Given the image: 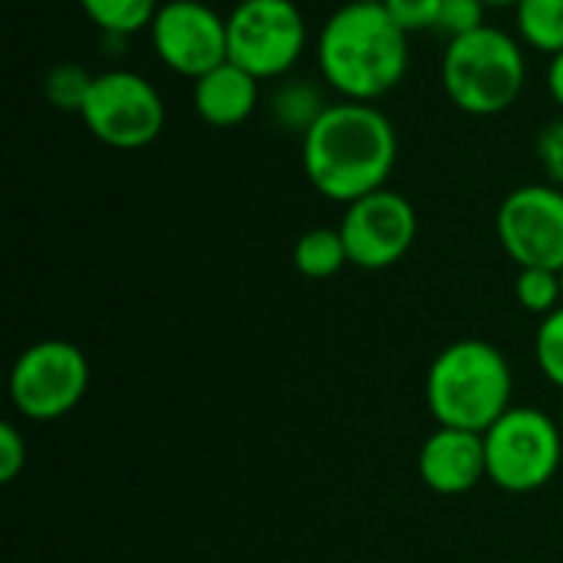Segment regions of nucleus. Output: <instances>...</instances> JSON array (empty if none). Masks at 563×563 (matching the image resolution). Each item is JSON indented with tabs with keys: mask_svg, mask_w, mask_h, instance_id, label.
<instances>
[{
	"mask_svg": "<svg viewBox=\"0 0 563 563\" xmlns=\"http://www.w3.org/2000/svg\"><path fill=\"white\" fill-rule=\"evenodd\" d=\"M399 158L396 125L373 102H330L300 135L307 181L330 201L353 205L386 188Z\"/></svg>",
	"mask_w": 563,
	"mask_h": 563,
	"instance_id": "obj_1",
	"label": "nucleus"
},
{
	"mask_svg": "<svg viewBox=\"0 0 563 563\" xmlns=\"http://www.w3.org/2000/svg\"><path fill=\"white\" fill-rule=\"evenodd\" d=\"M317 66L330 89L350 102H376L409 69V33L383 3L346 0L317 36Z\"/></svg>",
	"mask_w": 563,
	"mask_h": 563,
	"instance_id": "obj_2",
	"label": "nucleus"
},
{
	"mask_svg": "<svg viewBox=\"0 0 563 563\" xmlns=\"http://www.w3.org/2000/svg\"><path fill=\"white\" fill-rule=\"evenodd\" d=\"M511 366L485 340L449 343L429 366L426 402L439 426L485 435L511 409Z\"/></svg>",
	"mask_w": 563,
	"mask_h": 563,
	"instance_id": "obj_3",
	"label": "nucleus"
},
{
	"mask_svg": "<svg viewBox=\"0 0 563 563\" xmlns=\"http://www.w3.org/2000/svg\"><path fill=\"white\" fill-rule=\"evenodd\" d=\"M525 43L492 23L449 40L442 56V89L455 109L468 115H498L511 109L525 89Z\"/></svg>",
	"mask_w": 563,
	"mask_h": 563,
	"instance_id": "obj_4",
	"label": "nucleus"
},
{
	"mask_svg": "<svg viewBox=\"0 0 563 563\" xmlns=\"http://www.w3.org/2000/svg\"><path fill=\"white\" fill-rule=\"evenodd\" d=\"M488 478L511 495H528L544 488L563 455L561 426L531 406H511L485 435Z\"/></svg>",
	"mask_w": 563,
	"mask_h": 563,
	"instance_id": "obj_5",
	"label": "nucleus"
},
{
	"mask_svg": "<svg viewBox=\"0 0 563 563\" xmlns=\"http://www.w3.org/2000/svg\"><path fill=\"white\" fill-rule=\"evenodd\" d=\"M92 139L109 148L135 152L152 145L165 129V99L155 82L135 69H106L92 76L79 109Z\"/></svg>",
	"mask_w": 563,
	"mask_h": 563,
	"instance_id": "obj_6",
	"label": "nucleus"
},
{
	"mask_svg": "<svg viewBox=\"0 0 563 563\" xmlns=\"http://www.w3.org/2000/svg\"><path fill=\"white\" fill-rule=\"evenodd\" d=\"M307 49V20L294 0H241L228 13V59L251 76L280 79Z\"/></svg>",
	"mask_w": 563,
	"mask_h": 563,
	"instance_id": "obj_7",
	"label": "nucleus"
},
{
	"mask_svg": "<svg viewBox=\"0 0 563 563\" xmlns=\"http://www.w3.org/2000/svg\"><path fill=\"white\" fill-rule=\"evenodd\" d=\"M89 389V363L76 343L40 340L10 369V399L20 416L53 422L69 416Z\"/></svg>",
	"mask_w": 563,
	"mask_h": 563,
	"instance_id": "obj_8",
	"label": "nucleus"
},
{
	"mask_svg": "<svg viewBox=\"0 0 563 563\" xmlns=\"http://www.w3.org/2000/svg\"><path fill=\"white\" fill-rule=\"evenodd\" d=\"M416 231H419V218L412 201L393 188H379L346 205L340 221L346 257L360 271H386L399 264L409 254Z\"/></svg>",
	"mask_w": 563,
	"mask_h": 563,
	"instance_id": "obj_9",
	"label": "nucleus"
},
{
	"mask_svg": "<svg viewBox=\"0 0 563 563\" xmlns=\"http://www.w3.org/2000/svg\"><path fill=\"white\" fill-rule=\"evenodd\" d=\"M148 36L155 56L178 76L201 79L228 63V16L201 0H165Z\"/></svg>",
	"mask_w": 563,
	"mask_h": 563,
	"instance_id": "obj_10",
	"label": "nucleus"
},
{
	"mask_svg": "<svg viewBox=\"0 0 563 563\" xmlns=\"http://www.w3.org/2000/svg\"><path fill=\"white\" fill-rule=\"evenodd\" d=\"M498 241L518 267L563 271V188L521 185L498 208Z\"/></svg>",
	"mask_w": 563,
	"mask_h": 563,
	"instance_id": "obj_11",
	"label": "nucleus"
},
{
	"mask_svg": "<svg viewBox=\"0 0 563 563\" xmlns=\"http://www.w3.org/2000/svg\"><path fill=\"white\" fill-rule=\"evenodd\" d=\"M419 475L435 495H468L482 478H488L485 439L478 432L439 426L419 449Z\"/></svg>",
	"mask_w": 563,
	"mask_h": 563,
	"instance_id": "obj_12",
	"label": "nucleus"
},
{
	"mask_svg": "<svg viewBox=\"0 0 563 563\" xmlns=\"http://www.w3.org/2000/svg\"><path fill=\"white\" fill-rule=\"evenodd\" d=\"M191 102L201 122L214 129H234L254 115L261 102V79L228 59L205 73L201 79H195Z\"/></svg>",
	"mask_w": 563,
	"mask_h": 563,
	"instance_id": "obj_13",
	"label": "nucleus"
},
{
	"mask_svg": "<svg viewBox=\"0 0 563 563\" xmlns=\"http://www.w3.org/2000/svg\"><path fill=\"white\" fill-rule=\"evenodd\" d=\"M515 30L525 46L558 56L563 49V0H518Z\"/></svg>",
	"mask_w": 563,
	"mask_h": 563,
	"instance_id": "obj_14",
	"label": "nucleus"
},
{
	"mask_svg": "<svg viewBox=\"0 0 563 563\" xmlns=\"http://www.w3.org/2000/svg\"><path fill=\"white\" fill-rule=\"evenodd\" d=\"M350 264L340 228H310L294 244V267L310 280L336 277Z\"/></svg>",
	"mask_w": 563,
	"mask_h": 563,
	"instance_id": "obj_15",
	"label": "nucleus"
},
{
	"mask_svg": "<svg viewBox=\"0 0 563 563\" xmlns=\"http://www.w3.org/2000/svg\"><path fill=\"white\" fill-rule=\"evenodd\" d=\"M79 7L106 36L125 40L132 33L148 30L162 3L158 0H79Z\"/></svg>",
	"mask_w": 563,
	"mask_h": 563,
	"instance_id": "obj_16",
	"label": "nucleus"
},
{
	"mask_svg": "<svg viewBox=\"0 0 563 563\" xmlns=\"http://www.w3.org/2000/svg\"><path fill=\"white\" fill-rule=\"evenodd\" d=\"M330 102L320 96V89H313L310 82H287L284 89L274 92L271 99V109H274V119L284 125V129H297L300 135L317 122V115L327 109Z\"/></svg>",
	"mask_w": 563,
	"mask_h": 563,
	"instance_id": "obj_17",
	"label": "nucleus"
},
{
	"mask_svg": "<svg viewBox=\"0 0 563 563\" xmlns=\"http://www.w3.org/2000/svg\"><path fill=\"white\" fill-rule=\"evenodd\" d=\"M515 297L528 313H554L563 307V287L561 271H548V267H521L518 280H515Z\"/></svg>",
	"mask_w": 563,
	"mask_h": 563,
	"instance_id": "obj_18",
	"label": "nucleus"
},
{
	"mask_svg": "<svg viewBox=\"0 0 563 563\" xmlns=\"http://www.w3.org/2000/svg\"><path fill=\"white\" fill-rule=\"evenodd\" d=\"M92 86V73H86L79 63H56L43 76V96L63 109V112H79Z\"/></svg>",
	"mask_w": 563,
	"mask_h": 563,
	"instance_id": "obj_19",
	"label": "nucleus"
},
{
	"mask_svg": "<svg viewBox=\"0 0 563 563\" xmlns=\"http://www.w3.org/2000/svg\"><path fill=\"white\" fill-rule=\"evenodd\" d=\"M534 356H538L541 373L558 389H563V307L541 320L538 336H534Z\"/></svg>",
	"mask_w": 563,
	"mask_h": 563,
	"instance_id": "obj_20",
	"label": "nucleus"
},
{
	"mask_svg": "<svg viewBox=\"0 0 563 563\" xmlns=\"http://www.w3.org/2000/svg\"><path fill=\"white\" fill-rule=\"evenodd\" d=\"M389 16L406 30V33H422V30H439L442 16V0H383Z\"/></svg>",
	"mask_w": 563,
	"mask_h": 563,
	"instance_id": "obj_21",
	"label": "nucleus"
},
{
	"mask_svg": "<svg viewBox=\"0 0 563 563\" xmlns=\"http://www.w3.org/2000/svg\"><path fill=\"white\" fill-rule=\"evenodd\" d=\"M485 3L482 0H442V16H439V33L449 40H459L465 33H475L485 26Z\"/></svg>",
	"mask_w": 563,
	"mask_h": 563,
	"instance_id": "obj_22",
	"label": "nucleus"
},
{
	"mask_svg": "<svg viewBox=\"0 0 563 563\" xmlns=\"http://www.w3.org/2000/svg\"><path fill=\"white\" fill-rule=\"evenodd\" d=\"M538 162L551 185L563 188V119L548 122L538 132Z\"/></svg>",
	"mask_w": 563,
	"mask_h": 563,
	"instance_id": "obj_23",
	"label": "nucleus"
},
{
	"mask_svg": "<svg viewBox=\"0 0 563 563\" xmlns=\"http://www.w3.org/2000/svg\"><path fill=\"white\" fill-rule=\"evenodd\" d=\"M26 468V439L13 422L0 426V482L10 485Z\"/></svg>",
	"mask_w": 563,
	"mask_h": 563,
	"instance_id": "obj_24",
	"label": "nucleus"
},
{
	"mask_svg": "<svg viewBox=\"0 0 563 563\" xmlns=\"http://www.w3.org/2000/svg\"><path fill=\"white\" fill-rule=\"evenodd\" d=\"M548 92L563 109V49L558 56H551V63H548Z\"/></svg>",
	"mask_w": 563,
	"mask_h": 563,
	"instance_id": "obj_25",
	"label": "nucleus"
},
{
	"mask_svg": "<svg viewBox=\"0 0 563 563\" xmlns=\"http://www.w3.org/2000/svg\"><path fill=\"white\" fill-rule=\"evenodd\" d=\"M485 7H515L518 0H482Z\"/></svg>",
	"mask_w": 563,
	"mask_h": 563,
	"instance_id": "obj_26",
	"label": "nucleus"
},
{
	"mask_svg": "<svg viewBox=\"0 0 563 563\" xmlns=\"http://www.w3.org/2000/svg\"><path fill=\"white\" fill-rule=\"evenodd\" d=\"M558 426H561V432H563V402H561V419H558Z\"/></svg>",
	"mask_w": 563,
	"mask_h": 563,
	"instance_id": "obj_27",
	"label": "nucleus"
},
{
	"mask_svg": "<svg viewBox=\"0 0 563 563\" xmlns=\"http://www.w3.org/2000/svg\"><path fill=\"white\" fill-rule=\"evenodd\" d=\"M356 3H383V0H356Z\"/></svg>",
	"mask_w": 563,
	"mask_h": 563,
	"instance_id": "obj_28",
	"label": "nucleus"
},
{
	"mask_svg": "<svg viewBox=\"0 0 563 563\" xmlns=\"http://www.w3.org/2000/svg\"><path fill=\"white\" fill-rule=\"evenodd\" d=\"M561 287H563V271H561Z\"/></svg>",
	"mask_w": 563,
	"mask_h": 563,
	"instance_id": "obj_29",
	"label": "nucleus"
}]
</instances>
